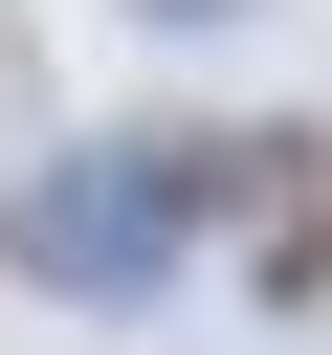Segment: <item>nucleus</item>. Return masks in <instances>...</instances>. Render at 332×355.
Here are the masks:
<instances>
[{
    "mask_svg": "<svg viewBox=\"0 0 332 355\" xmlns=\"http://www.w3.org/2000/svg\"><path fill=\"white\" fill-rule=\"evenodd\" d=\"M177 244H199V133H89V155H44L0 200V266L66 288V311H155Z\"/></svg>",
    "mask_w": 332,
    "mask_h": 355,
    "instance_id": "obj_1",
    "label": "nucleus"
},
{
    "mask_svg": "<svg viewBox=\"0 0 332 355\" xmlns=\"http://www.w3.org/2000/svg\"><path fill=\"white\" fill-rule=\"evenodd\" d=\"M133 22H243V0H133Z\"/></svg>",
    "mask_w": 332,
    "mask_h": 355,
    "instance_id": "obj_2",
    "label": "nucleus"
}]
</instances>
